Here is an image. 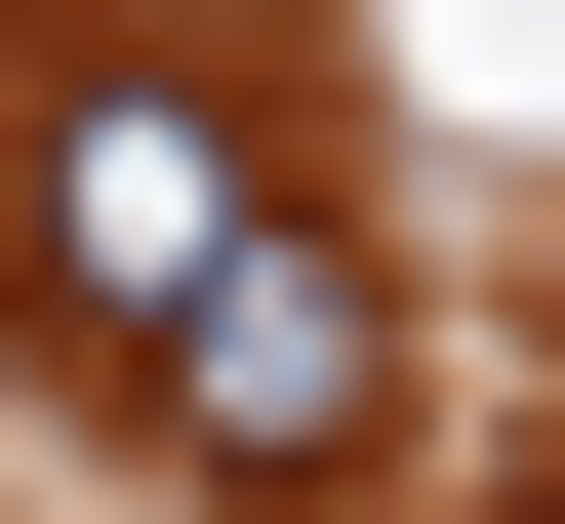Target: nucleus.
Here are the masks:
<instances>
[{
  "label": "nucleus",
  "mask_w": 565,
  "mask_h": 524,
  "mask_svg": "<svg viewBox=\"0 0 565 524\" xmlns=\"http://www.w3.org/2000/svg\"><path fill=\"white\" fill-rule=\"evenodd\" d=\"M243 243H282V121H243V82H41V162H0V282H41L82 363H162Z\"/></svg>",
  "instance_id": "1"
},
{
  "label": "nucleus",
  "mask_w": 565,
  "mask_h": 524,
  "mask_svg": "<svg viewBox=\"0 0 565 524\" xmlns=\"http://www.w3.org/2000/svg\"><path fill=\"white\" fill-rule=\"evenodd\" d=\"M121 404H162V443H202V484H364V443H404V282H364V243H323V202H282V243H243V282H202V323H162V363H121Z\"/></svg>",
  "instance_id": "2"
}]
</instances>
